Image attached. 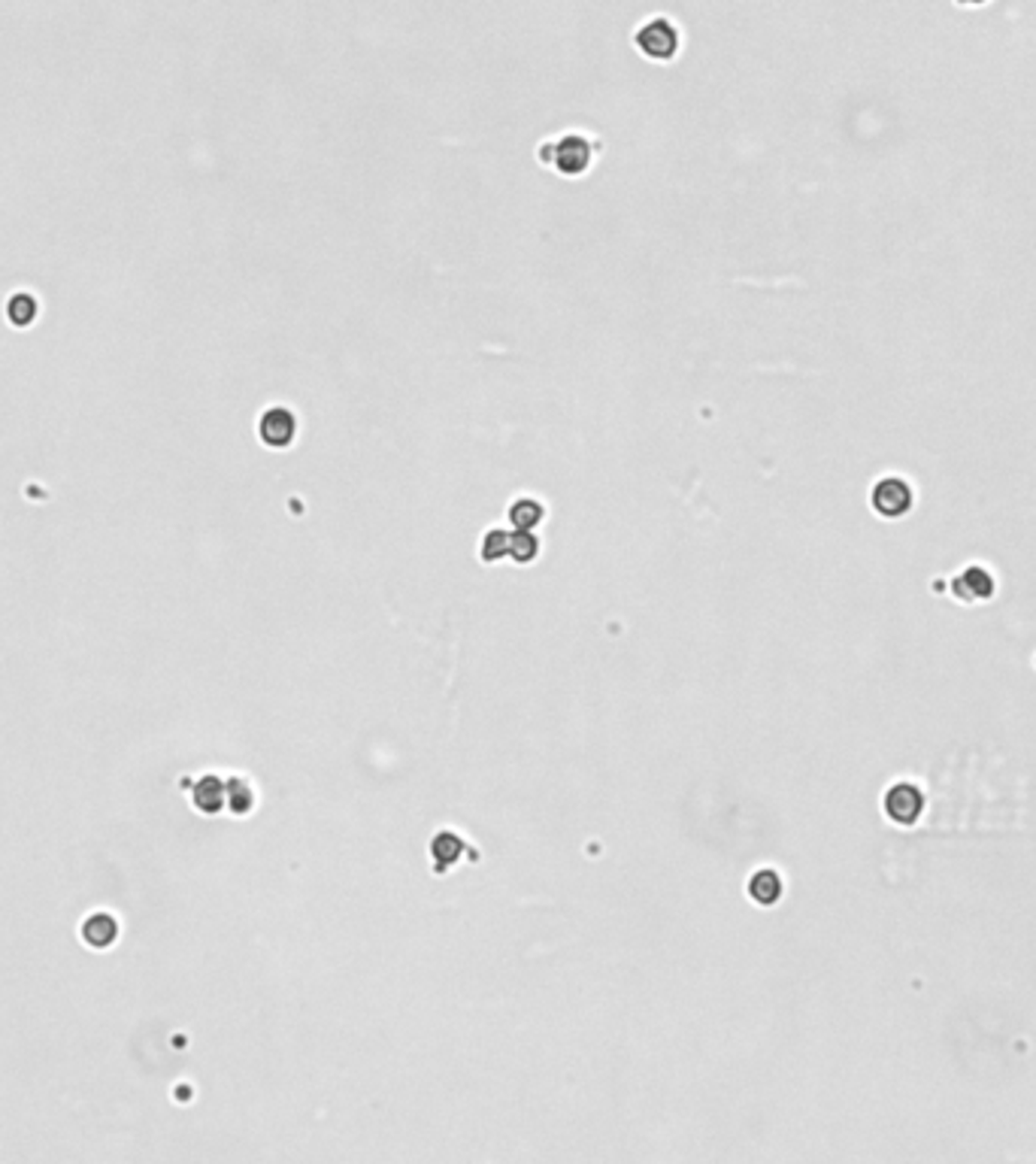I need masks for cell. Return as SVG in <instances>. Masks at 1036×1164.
Wrapping results in <instances>:
<instances>
[{
  "instance_id": "obj_6",
  "label": "cell",
  "mask_w": 1036,
  "mask_h": 1164,
  "mask_svg": "<svg viewBox=\"0 0 1036 1164\" xmlns=\"http://www.w3.org/2000/svg\"><path fill=\"white\" fill-rule=\"evenodd\" d=\"M119 937V922L110 913H94L82 922V940L94 949H106Z\"/></svg>"
},
{
  "instance_id": "obj_1",
  "label": "cell",
  "mask_w": 1036,
  "mask_h": 1164,
  "mask_svg": "<svg viewBox=\"0 0 1036 1164\" xmlns=\"http://www.w3.org/2000/svg\"><path fill=\"white\" fill-rule=\"evenodd\" d=\"M540 158L558 167L561 173H582L591 161V146L582 134H564L558 139H549L540 149Z\"/></svg>"
},
{
  "instance_id": "obj_8",
  "label": "cell",
  "mask_w": 1036,
  "mask_h": 1164,
  "mask_svg": "<svg viewBox=\"0 0 1036 1164\" xmlns=\"http://www.w3.org/2000/svg\"><path fill=\"white\" fill-rule=\"evenodd\" d=\"M543 513L546 510H543V504L537 498H518V501L510 504V519H513V525L518 527V531H530V527L543 519Z\"/></svg>"
},
{
  "instance_id": "obj_11",
  "label": "cell",
  "mask_w": 1036,
  "mask_h": 1164,
  "mask_svg": "<svg viewBox=\"0 0 1036 1164\" xmlns=\"http://www.w3.org/2000/svg\"><path fill=\"white\" fill-rule=\"evenodd\" d=\"M194 804L203 809V813H216V809L222 806V786H219L216 780H212V776H206V780L197 786Z\"/></svg>"
},
{
  "instance_id": "obj_9",
  "label": "cell",
  "mask_w": 1036,
  "mask_h": 1164,
  "mask_svg": "<svg viewBox=\"0 0 1036 1164\" xmlns=\"http://www.w3.org/2000/svg\"><path fill=\"white\" fill-rule=\"evenodd\" d=\"M7 315L16 325H30L33 315H37V301H33V295H27V292H16L7 304Z\"/></svg>"
},
{
  "instance_id": "obj_3",
  "label": "cell",
  "mask_w": 1036,
  "mask_h": 1164,
  "mask_svg": "<svg viewBox=\"0 0 1036 1164\" xmlns=\"http://www.w3.org/2000/svg\"><path fill=\"white\" fill-rule=\"evenodd\" d=\"M258 434L267 446H289L298 434V416L289 407H270L258 418Z\"/></svg>"
},
{
  "instance_id": "obj_2",
  "label": "cell",
  "mask_w": 1036,
  "mask_h": 1164,
  "mask_svg": "<svg viewBox=\"0 0 1036 1164\" xmlns=\"http://www.w3.org/2000/svg\"><path fill=\"white\" fill-rule=\"evenodd\" d=\"M633 40H636V46L642 49V55L658 58V61H667V58H673L676 49H679V30H676V25H673L670 19L652 16L649 22H642V25L636 28Z\"/></svg>"
},
{
  "instance_id": "obj_7",
  "label": "cell",
  "mask_w": 1036,
  "mask_h": 1164,
  "mask_svg": "<svg viewBox=\"0 0 1036 1164\" xmlns=\"http://www.w3.org/2000/svg\"><path fill=\"white\" fill-rule=\"evenodd\" d=\"M954 591H957L960 601H985V597L994 591V580L982 568H970L967 574L957 577Z\"/></svg>"
},
{
  "instance_id": "obj_10",
  "label": "cell",
  "mask_w": 1036,
  "mask_h": 1164,
  "mask_svg": "<svg viewBox=\"0 0 1036 1164\" xmlns=\"http://www.w3.org/2000/svg\"><path fill=\"white\" fill-rule=\"evenodd\" d=\"M510 546H513V534L504 531V527H494V531H488L485 540H482V558L485 561H497V558L510 555Z\"/></svg>"
},
{
  "instance_id": "obj_13",
  "label": "cell",
  "mask_w": 1036,
  "mask_h": 1164,
  "mask_svg": "<svg viewBox=\"0 0 1036 1164\" xmlns=\"http://www.w3.org/2000/svg\"><path fill=\"white\" fill-rule=\"evenodd\" d=\"M537 549H540V540L533 537L530 531H516V534H513L510 555H513L516 561H533V555H537Z\"/></svg>"
},
{
  "instance_id": "obj_12",
  "label": "cell",
  "mask_w": 1036,
  "mask_h": 1164,
  "mask_svg": "<svg viewBox=\"0 0 1036 1164\" xmlns=\"http://www.w3.org/2000/svg\"><path fill=\"white\" fill-rule=\"evenodd\" d=\"M752 892H755V898H758V901H764V904L776 901V898H779V892H782V886H779V876H776L773 870H761V873L755 876V883H752Z\"/></svg>"
},
{
  "instance_id": "obj_4",
  "label": "cell",
  "mask_w": 1036,
  "mask_h": 1164,
  "mask_svg": "<svg viewBox=\"0 0 1036 1164\" xmlns=\"http://www.w3.org/2000/svg\"><path fill=\"white\" fill-rule=\"evenodd\" d=\"M873 507L882 516H903L912 507V491L903 479H879L873 488Z\"/></svg>"
},
{
  "instance_id": "obj_5",
  "label": "cell",
  "mask_w": 1036,
  "mask_h": 1164,
  "mask_svg": "<svg viewBox=\"0 0 1036 1164\" xmlns=\"http://www.w3.org/2000/svg\"><path fill=\"white\" fill-rule=\"evenodd\" d=\"M921 806H924V801H921V792L918 789H912V786H895L891 789L888 795H885V813L895 819V822H900V825H912L918 816H921Z\"/></svg>"
}]
</instances>
